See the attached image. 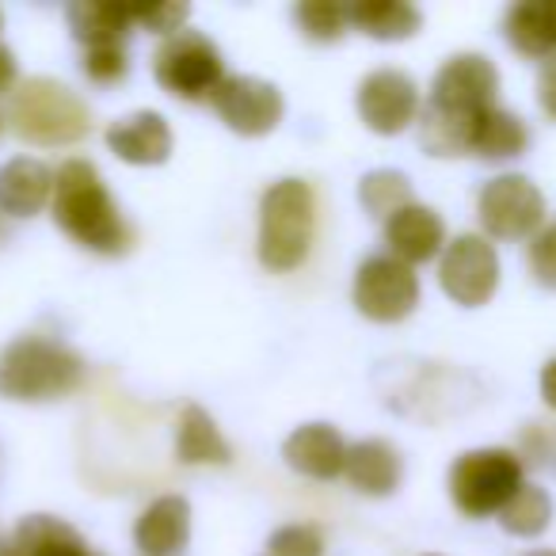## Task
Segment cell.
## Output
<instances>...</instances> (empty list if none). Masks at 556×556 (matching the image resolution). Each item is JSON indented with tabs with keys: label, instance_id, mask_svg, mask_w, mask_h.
I'll return each mask as SVG.
<instances>
[{
	"label": "cell",
	"instance_id": "obj_1",
	"mask_svg": "<svg viewBox=\"0 0 556 556\" xmlns=\"http://www.w3.org/2000/svg\"><path fill=\"white\" fill-rule=\"evenodd\" d=\"M54 222L80 248L100 255H123L134 244V229L111 199L100 168L92 161H65L54 172Z\"/></svg>",
	"mask_w": 556,
	"mask_h": 556
},
{
	"label": "cell",
	"instance_id": "obj_2",
	"mask_svg": "<svg viewBox=\"0 0 556 556\" xmlns=\"http://www.w3.org/2000/svg\"><path fill=\"white\" fill-rule=\"evenodd\" d=\"M85 358L47 336H20L0 351V396L4 401H62L85 386Z\"/></svg>",
	"mask_w": 556,
	"mask_h": 556
},
{
	"label": "cell",
	"instance_id": "obj_3",
	"mask_svg": "<svg viewBox=\"0 0 556 556\" xmlns=\"http://www.w3.org/2000/svg\"><path fill=\"white\" fill-rule=\"evenodd\" d=\"M4 123L12 134L31 146H77L92 130V111L73 88H65L54 77H31L16 85L9 96V115Z\"/></svg>",
	"mask_w": 556,
	"mask_h": 556
},
{
	"label": "cell",
	"instance_id": "obj_4",
	"mask_svg": "<svg viewBox=\"0 0 556 556\" xmlns=\"http://www.w3.org/2000/svg\"><path fill=\"white\" fill-rule=\"evenodd\" d=\"M317 232V199L305 179H278L260 199V263L267 270L302 267Z\"/></svg>",
	"mask_w": 556,
	"mask_h": 556
},
{
	"label": "cell",
	"instance_id": "obj_5",
	"mask_svg": "<svg viewBox=\"0 0 556 556\" xmlns=\"http://www.w3.org/2000/svg\"><path fill=\"white\" fill-rule=\"evenodd\" d=\"M526 484L522 457L503 446L465 450L450 465V500L465 518H492Z\"/></svg>",
	"mask_w": 556,
	"mask_h": 556
},
{
	"label": "cell",
	"instance_id": "obj_6",
	"mask_svg": "<svg viewBox=\"0 0 556 556\" xmlns=\"http://www.w3.org/2000/svg\"><path fill=\"white\" fill-rule=\"evenodd\" d=\"M153 77L168 96L187 103L214 100L225 80V58L217 42L202 31H179L164 39L153 54Z\"/></svg>",
	"mask_w": 556,
	"mask_h": 556
},
{
	"label": "cell",
	"instance_id": "obj_7",
	"mask_svg": "<svg viewBox=\"0 0 556 556\" xmlns=\"http://www.w3.org/2000/svg\"><path fill=\"white\" fill-rule=\"evenodd\" d=\"M477 217L488 240H530L545 225V194L522 172H503L480 187Z\"/></svg>",
	"mask_w": 556,
	"mask_h": 556
},
{
	"label": "cell",
	"instance_id": "obj_8",
	"mask_svg": "<svg viewBox=\"0 0 556 556\" xmlns=\"http://www.w3.org/2000/svg\"><path fill=\"white\" fill-rule=\"evenodd\" d=\"M500 252L484 232H462L439 255V287L462 309H480L500 290Z\"/></svg>",
	"mask_w": 556,
	"mask_h": 556
},
{
	"label": "cell",
	"instance_id": "obj_9",
	"mask_svg": "<svg viewBox=\"0 0 556 556\" xmlns=\"http://www.w3.org/2000/svg\"><path fill=\"white\" fill-rule=\"evenodd\" d=\"M355 309L366 320H378V325H396V320L412 317L419 305V275L416 267L401 263L396 255H366L355 270Z\"/></svg>",
	"mask_w": 556,
	"mask_h": 556
},
{
	"label": "cell",
	"instance_id": "obj_10",
	"mask_svg": "<svg viewBox=\"0 0 556 556\" xmlns=\"http://www.w3.org/2000/svg\"><path fill=\"white\" fill-rule=\"evenodd\" d=\"M500 96V70L488 54L465 50L442 62V70L431 80V100L427 108L442 111L450 118H477L480 111L495 108Z\"/></svg>",
	"mask_w": 556,
	"mask_h": 556
},
{
	"label": "cell",
	"instance_id": "obj_11",
	"mask_svg": "<svg viewBox=\"0 0 556 556\" xmlns=\"http://www.w3.org/2000/svg\"><path fill=\"white\" fill-rule=\"evenodd\" d=\"M355 108L374 134L393 138L419 123V85L404 70H374L358 85Z\"/></svg>",
	"mask_w": 556,
	"mask_h": 556
},
{
	"label": "cell",
	"instance_id": "obj_12",
	"mask_svg": "<svg viewBox=\"0 0 556 556\" xmlns=\"http://www.w3.org/2000/svg\"><path fill=\"white\" fill-rule=\"evenodd\" d=\"M214 108L222 115V123L232 134H244V138H263L282 123V111L287 100L270 80L260 77H225L222 88L214 92Z\"/></svg>",
	"mask_w": 556,
	"mask_h": 556
},
{
	"label": "cell",
	"instance_id": "obj_13",
	"mask_svg": "<svg viewBox=\"0 0 556 556\" xmlns=\"http://www.w3.org/2000/svg\"><path fill=\"white\" fill-rule=\"evenodd\" d=\"M446 222L439 217V210L412 202L401 214H393L386 222V248L389 255H396L401 263L416 267V263H431L446 252Z\"/></svg>",
	"mask_w": 556,
	"mask_h": 556
},
{
	"label": "cell",
	"instance_id": "obj_14",
	"mask_svg": "<svg viewBox=\"0 0 556 556\" xmlns=\"http://www.w3.org/2000/svg\"><path fill=\"white\" fill-rule=\"evenodd\" d=\"M348 442L332 424H305L282 442V457L309 480H336L348 469Z\"/></svg>",
	"mask_w": 556,
	"mask_h": 556
},
{
	"label": "cell",
	"instance_id": "obj_15",
	"mask_svg": "<svg viewBox=\"0 0 556 556\" xmlns=\"http://www.w3.org/2000/svg\"><path fill=\"white\" fill-rule=\"evenodd\" d=\"M108 149L126 164L153 168L172 156V126L161 111H134V115L111 123Z\"/></svg>",
	"mask_w": 556,
	"mask_h": 556
},
{
	"label": "cell",
	"instance_id": "obj_16",
	"mask_svg": "<svg viewBox=\"0 0 556 556\" xmlns=\"http://www.w3.org/2000/svg\"><path fill=\"white\" fill-rule=\"evenodd\" d=\"M191 538V503L184 495H161L134 522V545L146 556H176Z\"/></svg>",
	"mask_w": 556,
	"mask_h": 556
},
{
	"label": "cell",
	"instance_id": "obj_17",
	"mask_svg": "<svg viewBox=\"0 0 556 556\" xmlns=\"http://www.w3.org/2000/svg\"><path fill=\"white\" fill-rule=\"evenodd\" d=\"M54 202V172L35 156H16L0 168V214L35 217Z\"/></svg>",
	"mask_w": 556,
	"mask_h": 556
},
{
	"label": "cell",
	"instance_id": "obj_18",
	"mask_svg": "<svg viewBox=\"0 0 556 556\" xmlns=\"http://www.w3.org/2000/svg\"><path fill=\"white\" fill-rule=\"evenodd\" d=\"M503 35L522 58L553 62L556 58V0H518L503 16Z\"/></svg>",
	"mask_w": 556,
	"mask_h": 556
},
{
	"label": "cell",
	"instance_id": "obj_19",
	"mask_svg": "<svg viewBox=\"0 0 556 556\" xmlns=\"http://www.w3.org/2000/svg\"><path fill=\"white\" fill-rule=\"evenodd\" d=\"M343 477L363 495H393L404 480V457L393 442L363 439L348 450V469Z\"/></svg>",
	"mask_w": 556,
	"mask_h": 556
},
{
	"label": "cell",
	"instance_id": "obj_20",
	"mask_svg": "<svg viewBox=\"0 0 556 556\" xmlns=\"http://www.w3.org/2000/svg\"><path fill=\"white\" fill-rule=\"evenodd\" d=\"M530 149V130H526L522 115L507 108H488L477 115L469 134V153L480 161H515Z\"/></svg>",
	"mask_w": 556,
	"mask_h": 556
},
{
	"label": "cell",
	"instance_id": "obj_21",
	"mask_svg": "<svg viewBox=\"0 0 556 556\" xmlns=\"http://www.w3.org/2000/svg\"><path fill=\"white\" fill-rule=\"evenodd\" d=\"M70 27L85 47H123L134 27V4L118 0H73Z\"/></svg>",
	"mask_w": 556,
	"mask_h": 556
},
{
	"label": "cell",
	"instance_id": "obj_22",
	"mask_svg": "<svg viewBox=\"0 0 556 556\" xmlns=\"http://www.w3.org/2000/svg\"><path fill=\"white\" fill-rule=\"evenodd\" d=\"M351 27L378 42H404L424 27V12L404 0H358L348 4Z\"/></svg>",
	"mask_w": 556,
	"mask_h": 556
},
{
	"label": "cell",
	"instance_id": "obj_23",
	"mask_svg": "<svg viewBox=\"0 0 556 556\" xmlns=\"http://www.w3.org/2000/svg\"><path fill=\"white\" fill-rule=\"evenodd\" d=\"M176 457L184 465H229L232 462V450H229V442H225V434L217 431L210 412L199 408V404L184 408V416H179Z\"/></svg>",
	"mask_w": 556,
	"mask_h": 556
},
{
	"label": "cell",
	"instance_id": "obj_24",
	"mask_svg": "<svg viewBox=\"0 0 556 556\" xmlns=\"http://www.w3.org/2000/svg\"><path fill=\"white\" fill-rule=\"evenodd\" d=\"M12 541L24 556H96L70 522L54 515H27L16 526Z\"/></svg>",
	"mask_w": 556,
	"mask_h": 556
},
{
	"label": "cell",
	"instance_id": "obj_25",
	"mask_svg": "<svg viewBox=\"0 0 556 556\" xmlns=\"http://www.w3.org/2000/svg\"><path fill=\"white\" fill-rule=\"evenodd\" d=\"M553 515H556L553 495H548L541 484H530V480H526V484L510 495L507 507L500 510V526L510 533V538H541V533L553 526Z\"/></svg>",
	"mask_w": 556,
	"mask_h": 556
},
{
	"label": "cell",
	"instance_id": "obj_26",
	"mask_svg": "<svg viewBox=\"0 0 556 556\" xmlns=\"http://www.w3.org/2000/svg\"><path fill=\"white\" fill-rule=\"evenodd\" d=\"M358 202H363L366 214L389 222L393 214H401L404 206H412V179L396 168H374L358 184Z\"/></svg>",
	"mask_w": 556,
	"mask_h": 556
},
{
	"label": "cell",
	"instance_id": "obj_27",
	"mask_svg": "<svg viewBox=\"0 0 556 556\" xmlns=\"http://www.w3.org/2000/svg\"><path fill=\"white\" fill-rule=\"evenodd\" d=\"M294 20L305 39L313 42H336L351 27L348 4H332V0H305L294 9Z\"/></svg>",
	"mask_w": 556,
	"mask_h": 556
},
{
	"label": "cell",
	"instance_id": "obj_28",
	"mask_svg": "<svg viewBox=\"0 0 556 556\" xmlns=\"http://www.w3.org/2000/svg\"><path fill=\"white\" fill-rule=\"evenodd\" d=\"M263 556H325V533L309 522L282 526V530L270 533Z\"/></svg>",
	"mask_w": 556,
	"mask_h": 556
},
{
	"label": "cell",
	"instance_id": "obj_29",
	"mask_svg": "<svg viewBox=\"0 0 556 556\" xmlns=\"http://www.w3.org/2000/svg\"><path fill=\"white\" fill-rule=\"evenodd\" d=\"M80 70L92 85H118L130 73V58H126V47H85V58H80Z\"/></svg>",
	"mask_w": 556,
	"mask_h": 556
},
{
	"label": "cell",
	"instance_id": "obj_30",
	"mask_svg": "<svg viewBox=\"0 0 556 556\" xmlns=\"http://www.w3.org/2000/svg\"><path fill=\"white\" fill-rule=\"evenodd\" d=\"M526 263H530V275H533L538 287L556 290V222L541 225V229L530 237Z\"/></svg>",
	"mask_w": 556,
	"mask_h": 556
},
{
	"label": "cell",
	"instance_id": "obj_31",
	"mask_svg": "<svg viewBox=\"0 0 556 556\" xmlns=\"http://www.w3.org/2000/svg\"><path fill=\"white\" fill-rule=\"evenodd\" d=\"M187 16H191V4H184V0H168V4H134V24L164 35V39L184 31Z\"/></svg>",
	"mask_w": 556,
	"mask_h": 556
},
{
	"label": "cell",
	"instance_id": "obj_32",
	"mask_svg": "<svg viewBox=\"0 0 556 556\" xmlns=\"http://www.w3.org/2000/svg\"><path fill=\"white\" fill-rule=\"evenodd\" d=\"M538 103L548 118H556V58L541 65L538 73Z\"/></svg>",
	"mask_w": 556,
	"mask_h": 556
},
{
	"label": "cell",
	"instance_id": "obj_33",
	"mask_svg": "<svg viewBox=\"0 0 556 556\" xmlns=\"http://www.w3.org/2000/svg\"><path fill=\"white\" fill-rule=\"evenodd\" d=\"M16 77H20V70H16V54H12L4 42H0V96L4 92H16Z\"/></svg>",
	"mask_w": 556,
	"mask_h": 556
},
{
	"label": "cell",
	"instance_id": "obj_34",
	"mask_svg": "<svg viewBox=\"0 0 556 556\" xmlns=\"http://www.w3.org/2000/svg\"><path fill=\"white\" fill-rule=\"evenodd\" d=\"M538 389H541V401L548 404V408L556 412V355L548 358L545 366H541V378H538Z\"/></svg>",
	"mask_w": 556,
	"mask_h": 556
},
{
	"label": "cell",
	"instance_id": "obj_35",
	"mask_svg": "<svg viewBox=\"0 0 556 556\" xmlns=\"http://www.w3.org/2000/svg\"><path fill=\"white\" fill-rule=\"evenodd\" d=\"M0 556H24V553H20V545H16V541H0Z\"/></svg>",
	"mask_w": 556,
	"mask_h": 556
},
{
	"label": "cell",
	"instance_id": "obj_36",
	"mask_svg": "<svg viewBox=\"0 0 556 556\" xmlns=\"http://www.w3.org/2000/svg\"><path fill=\"white\" fill-rule=\"evenodd\" d=\"M526 556H556L553 548H538V553H526Z\"/></svg>",
	"mask_w": 556,
	"mask_h": 556
},
{
	"label": "cell",
	"instance_id": "obj_37",
	"mask_svg": "<svg viewBox=\"0 0 556 556\" xmlns=\"http://www.w3.org/2000/svg\"><path fill=\"white\" fill-rule=\"evenodd\" d=\"M0 240H4V222H0Z\"/></svg>",
	"mask_w": 556,
	"mask_h": 556
},
{
	"label": "cell",
	"instance_id": "obj_38",
	"mask_svg": "<svg viewBox=\"0 0 556 556\" xmlns=\"http://www.w3.org/2000/svg\"><path fill=\"white\" fill-rule=\"evenodd\" d=\"M0 130H4V118H0Z\"/></svg>",
	"mask_w": 556,
	"mask_h": 556
},
{
	"label": "cell",
	"instance_id": "obj_39",
	"mask_svg": "<svg viewBox=\"0 0 556 556\" xmlns=\"http://www.w3.org/2000/svg\"><path fill=\"white\" fill-rule=\"evenodd\" d=\"M431 556H434V553H431Z\"/></svg>",
	"mask_w": 556,
	"mask_h": 556
}]
</instances>
